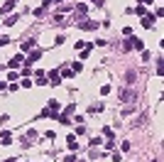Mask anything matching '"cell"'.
Returning <instances> with one entry per match:
<instances>
[{"mask_svg":"<svg viewBox=\"0 0 164 162\" xmlns=\"http://www.w3.org/2000/svg\"><path fill=\"white\" fill-rule=\"evenodd\" d=\"M120 101H125V103H128V101H135V91H132V89L120 91Z\"/></svg>","mask_w":164,"mask_h":162,"instance_id":"1","label":"cell"},{"mask_svg":"<svg viewBox=\"0 0 164 162\" xmlns=\"http://www.w3.org/2000/svg\"><path fill=\"white\" fill-rule=\"evenodd\" d=\"M22 62H25V57H22V54H15V57H12V62H7V66H10V69H17Z\"/></svg>","mask_w":164,"mask_h":162,"instance_id":"2","label":"cell"},{"mask_svg":"<svg viewBox=\"0 0 164 162\" xmlns=\"http://www.w3.org/2000/svg\"><path fill=\"white\" fill-rule=\"evenodd\" d=\"M39 57H42V52H39V49H37V52H32V54H30V57H27V59H25V64L30 66V64H34V62H39Z\"/></svg>","mask_w":164,"mask_h":162,"instance_id":"3","label":"cell"},{"mask_svg":"<svg viewBox=\"0 0 164 162\" xmlns=\"http://www.w3.org/2000/svg\"><path fill=\"white\" fill-rule=\"evenodd\" d=\"M78 27H81V30H96V27H98V22H91V20H83V22H78Z\"/></svg>","mask_w":164,"mask_h":162,"instance_id":"4","label":"cell"},{"mask_svg":"<svg viewBox=\"0 0 164 162\" xmlns=\"http://www.w3.org/2000/svg\"><path fill=\"white\" fill-rule=\"evenodd\" d=\"M132 47H135L137 52H145V42H142V39H137V37H132Z\"/></svg>","mask_w":164,"mask_h":162,"instance_id":"5","label":"cell"},{"mask_svg":"<svg viewBox=\"0 0 164 162\" xmlns=\"http://www.w3.org/2000/svg\"><path fill=\"white\" fill-rule=\"evenodd\" d=\"M12 7H15V2H12V0H7V2H5L2 7H0V15H5V12H10Z\"/></svg>","mask_w":164,"mask_h":162,"instance_id":"6","label":"cell"},{"mask_svg":"<svg viewBox=\"0 0 164 162\" xmlns=\"http://www.w3.org/2000/svg\"><path fill=\"white\" fill-rule=\"evenodd\" d=\"M69 150H78V142H76V135H69Z\"/></svg>","mask_w":164,"mask_h":162,"instance_id":"7","label":"cell"},{"mask_svg":"<svg viewBox=\"0 0 164 162\" xmlns=\"http://www.w3.org/2000/svg\"><path fill=\"white\" fill-rule=\"evenodd\" d=\"M142 25H145V27H152V25H154V15H145Z\"/></svg>","mask_w":164,"mask_h":162,"instance_id":"8","label":"cell"},{"mask_svg":"<svg viewBox=\"0 0 164 162\" xmlns=\"http://www.w3.org/2000/svg\"><path fill=\"white\" fill-rule=\"evenodd\" d=\"M0 138H2V140H0L2 145H10V142H12V135H10V133H2Z\"/></svg>","mask_w":164,"mask_h":162,"instance_id":"9","label":"cell"},{"mask_svg":"<svg viewBox=\"0 0 164 162\" xmlns=\"http://www.w3.org/2000/svg\"><path fill=\"white\" fill-rule=\"evenodd\" d=\"M49 76H52V81H49V84H59V81H61V74H57V71H52Z\"/></svg>","mask_w":164,"mask_h":162,"instance_id":"10","label":"cell"},{"mask_svg":"<svg viewBox=\"0 0 164 162\" xmlns=\"http://www.w3.org/2000/svg\"><path fill=\"white\" fill-rule=\"evenodd\" d=\"M145 123H147V113H142V116L135 120V125H137V128H140V125H145Z\"/></svg>","mask_w":164,"mask_h":162,"instance_id":"11","label":"cell"},{"mask_svg":"<svg viewBox=\"0 0 164 162\" xmlns=\"http://www.w3.org/2000/svg\"><path fill=\"white\" fill-rule=\"evenodd\" d=\"M76 10H78V15H81V17H83V15H86V10H88V7H86V5H78V7H76Z\"/></svg>","mask_w":164,"mask_h":162,"instance_id":"12","label":"cell"},{"mask_svg":"<svg viewBox=\"0 0 164 162\" xmlns=\"http://www.w3.org/2000/svg\"><path fill=\"white\" fill-rule=\"evenodd\" d=\"M32 44H34L32 39H30V42H22V49H25V52H27V49H32Z\"/></svg>","mask_w":164,"mask_h":162,"instance_id":"13","label":"cell"},{"mask_svg":"<svg viewBox=\"0 0 164 162\" xmlns=\"http://www.w3.org/2000/svg\"><path fill=\"white\" fill-rule=\"evenodd\" d=\"M61 76H66V79H71V76H74V71H71V69H64V71H61Z\"/></svg>","mask_w":164,"mask_h":162,"instance_id":"14","label":"cell"},{"mask_svg":"<svg viewBox=\"0 0 164 162\" xmlns=\"http://www.w3.org/2000/svg\"><path fill=\"white\" fill-rule=\"evenodd\" d=\"M98 111H103V106H100V103H96V106H91V113H98Z\"/></svg>","mask_w":164,"mask_h":162,"instance_id":"15","label":"cell"},{"mask_svg":"<svg viewBox=\"0 0 164 162\" xmlns=\"http://www.w3.org/2000/svg\"><path fill=\"white\" fill-rule=\"evenodd\" d=\"M7 42H10V39H7V37H0V47H5V44H7Z\"/></svg>","mask_w":164,"mask_h":162,"instance_id":"16","label":"cell"},{"mask_svg":"<svg viewBox=\"0 0 164 162\" xmlns=\"http://www.w3.org/2000/svg\"><path fill=\"white\" fill-rule=\"evenodd\" d=\"M140 2H142V5H152L154 0H140Z\"/></svg>","mask_w":164,"mask_h":162,"instance_id":"17","label":"cell"},{"mask_svg":"<svg viewBox=\"0 0 164 162\" xmlns=\"http://www.w3.org/2000/svg\"><path fill=\"white\" fill-rule=\"evenodd\" d=\"M93 2H96V5H98V7H100V5H103V0H93Z\"/></svg>","mask_w":164,"mask_h":162,"instance_id":"18","label":"cell"},{"mask_svg":"<svg viewBox=\"0 0 164 162\" xmlns=\"http://www.w3.org/2000/svg\"><path fill=\"white\" fill-rule=\"evenodd\" d=\"M152 162H159V160H152Z\"/></svg>","mask_w":164,"mask_h":162,"instance_id":"19","label":"cell"}]
</instances>
